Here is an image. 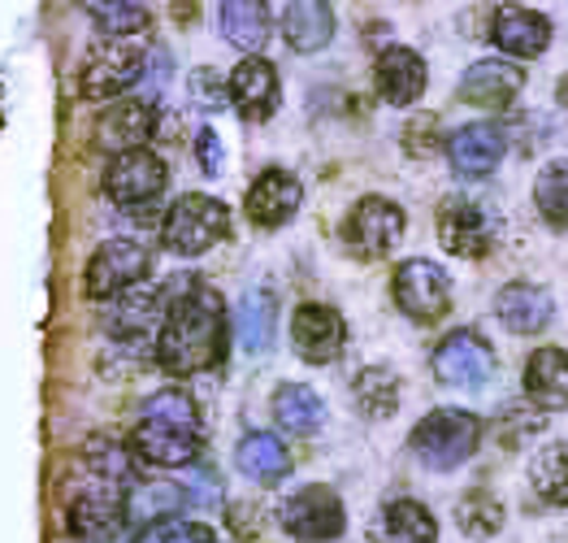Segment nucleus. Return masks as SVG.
<instances>
[{"instance_id":"f257e3e1","label":"nucleus","mask_w":568,"mask_h":543,"mask_svg":"<svg viewBox=\"0 0 568 543\" xmlns=\"http://www.w3.org/2000/svg\"><path fill=\"white\" fill-rule=\"evenodd\" d=\"M226 352V309L222 296L187 279L165 304V322L156 331V365L165 374H200L217 365Z\"/></svg>"},{"instance_id":"f03ea898","label":"nucleus","mask_w":568,"mask_h":543,"mask_svg":"<svg viewBox=\"0 0 568 543\" xmlns=\"http://www.w3.org/2000/svg\"><path fill=\"white\" fill-rule=\"evenodd\" d=\"M88 479L74 487L65 526L83 543H109L126 531L131 517V461L118 444H88Z\"/></svg>"},{"instance_id":"7ed1b4c3","label":"nucleus","mask_w":568,"mask_h":543,"mask_svg":"<svg viewBox=\"0 0 568 543\" xmlns=\"http://www.w3.org/2000/svg\"><path fill=\"white\" fill-rule=\"evenodd\" d=\"M200 444H204V426H200V409H195V400L187 392L161 388L156 395H148L143 422L131 435V452L140 461L161 465V470L191 465Z\"/></svg>"},{"instance_id":"20e7f679","label":"nucleus","mask_w":568,"mask_h":543,"mask_svg":"<svg viewBox=\"0 0 568 543\" xmlns=\"http://www.w3.org/2000/svg\"><path fill=\"white\" fill-rule=\"evenodd\" d=\"M143 70H148V49L140 36H100L79 66V92L88 100H109L126 92Z\"/></svg>"},{"instance_id":"39448f33","label":"nucleus","mask_w":568,"mask_h":543,"mask_svg":"<svg viewBox=\"0 0 568 543\" xmlns=\"http://www.w3.org/2000/svg\"><path fill=\"white\" fill-rule=\"evenodd\" d=\"M226 235H231V209L222 200L200 197V192L174 200L161 222V244L179 257H200L213 244H222Z\"/></svg>"},{"instance_id":"423d86ee","label":"nucleus","mask_w":568,"mask_h":543,"mask_svg":"<svg viewBox=\"0 0 568 543\" xmlns=\"http://www.w3.org/2000/svg\"><path fill=\"white\" fill-rule=\"evenodd\" d=\"M477 440H481V422L465 409H434L429 418H422V426L413 431V456L426 465V470H456L465 465L477 452Z\"/></svg>"},{"instance_id":"0eeeda50","label":"nucleus","mask_w":568,"mask_h":543,"mask_svg":"<svg viewBox=\"0 0 568 543\" xmlns=\"http://www.w3.org/2000/svg\"><path fill=\"white\" fill-rule=\"evenodd\" d=\"M165 183H170L165 161L152 149L113 157V165H109V174H104V192H109V200H113L118 209H126V213H148V209L161 200Z\"/></svg>"},{"instance_id":"6e6552de","label":"nucleus","mask_w":568,"mask_h":543,"mask_svg":"<svg viewBox=\"0 0 568 543\" xmlns=\"http://www.w3.org/2000/svg\"><path fill=\"white\" fill-rule=\"evenodd\" d=\"M148 265H152V257H148V248L140 240H109V244H100L92 252L83 288H88L92 300H118L140 288Z\"/></svg>"},{"instance_id":"1a4fd4ad","label":"nucleus","mask_w":568,"mask_h":543,"mask_svg":"<svg viewBox=\"0 0 568 543\" xmlns=\"http://www.w3.org/2000/svg\"><path fill=\"white\" fill-rule=\"evenodd\" d=\"M404 235V209L386 197H365L356 200V209L343 222V240L352 248V257L361 261H378Z\"/></svg>"},{"instance_id":"9d476101","label":"nucleus","mask_w":568,"mask_h":543,"mask_svg":"<svg viewBox=\"0 0 568 543\" xmlns=\"http://www.w3.org/2000/svg\"><path fill=\"white\" fill-rule=\"evenodd\" d=\"M390 292H395V304L413 322H438L452 309V283H447V274L434 261H426V257L404 261L395 270V279H390Z\"/></svg>"},{"instance_id":"9b49d317","label":"nucleus","mask_w":568,"mask_h":543,"mask_svg":"<svg viewBox=\"0 0 568 543\" xmlns=\"http://www.w3.org/2000/svg\"><path fill=\"white\" fill-rule=\"evenodd\" d=\"M283 531L304 543H326L343 535V500L331 487H304L283 504Z\"/></svg>"},{"instance_id":"f8f14e48","label":"nucleus","mask_w":568,"mask_h":543,"mask_svg":"<svg viewBox=\"0 0 568 543\" xmlns=\"http://www.w3.org/2000/svg\"><path fill=\"white\" fill-rule=\"evenodd\" d=\"M490 370H495V356H490V348L477 331H452L443 344L434 348V374L447 388H469L474 392L490 379Z\"/></svg>"},{"instance_id":"ddd939ff","label":"nucleus","mask_w":568,"mask_h":543,"mask_svg":"<svg viewBox=\"0 0 568 543\" xmlns=\"http://www.w3.org/2000/svg\"><path fill=\"white\" fill-rule=\"evenodd\" d=\"M434 227H438L443 248L456 252V257H481V252H490V244H495V218L481 204H474V200H460V197L443 200Z\"/></svg>"},{"instance_id":"4468645a","label":"nucleus","mask_w":568,"mask_h":543,"mask_svg":"<svg viewBox=\"0 0 568 543\" xmlns=\"http://www.w3.org/2000/svg\"><path fill=\"white\" fill-rule=\"evenodd\" d=\"M291 344L308 365H331L347 344V322L331 304H300L291 318Z\"/></svg>"},{"instance_id":"2eb2a0df","label":"nucleus","mask_w":568,"mask_h":543,"mask_svg":"<svg viewBox=\"0 0 568 543\" xmlns=\"http://www.w3.org/2000/svg\"><path fill=\"white\" fill-rule=\"evenodd\" d=\"M156 131V109L152 100H113L100 118H95V140L109 152H140Z\"/></svg>"},{"instance_id":"dca6fc26","label":"nucleus","mask_w":568,"mask_h":543,"mask_svg":"<svg viewBox=\"0 0 568 543\" xmlns=\"http://www.w3.org/2000/svg\"><path fill=\"white\" fill-rule=\"evenodd\" d=\"M278 97H283V88H278V70H274L270 61L243 57L235 70H231V100H235V109L247 122L274 118Z\"/></svg>"},{"instance_id":"f3484780","label":"nucleus","mask_w":568,"mask_h":543,"mask_svg":"<svg viewBox=\"0 0 568 543\" xmlns=\"http://www.w3.org/2000/svg\"><path fill=\"white\" fill-rule=\"evenodd\" d=\"M300 200H304V188H300V179L295 174H286V170H265L252 188H247V218L256 222V227H283L295 218V209H300Z\"/></svg>"},{"instance_id":"a211bd4d","label":"nucleus","mask_w":568,"mask_h":543,"mask_svg":"<svg viewBox=\"0 0 568 543\" xmlns=\"http://www.w3.org/2000/svg\"><path fill=\"white\" fill-rule=\"evenodd\" d=\"M504 149H508V140H504V131H499L495 122H474V127H465V131L452 135L447 157H452L456 174H465V179H486V174L499 165Z\"/></svg>"},{"instance_id":"6ab92c4d","label":"nucleus","mask_w":568,"mask_h":543,"mask_svg":"<svg viewBox=\"0 0 568 543\" xmlns=\"http://www.w3.org/2000/svg\"><path fill=\"white\" fill-rule=\"evenodd\" d=\"M369 543H438V522L417 500H390L369 526Z\"/></svg>"},{"instance_id":"aec40b11","label":"nucleus","mask_w":568,"mask_h":543,"mask_svg":"<svg viewBox=\"0 0 568 543\" xmlns=\"http://www.w3.org/2000/svg\"><path fill=\"white\" fill-rule=\"evenodd\" d=\"M495 44L513 57H538L551 44V22L534 9H521V4H508L495 13V27H490Z\"/></svg>"},{"instance_id":"412c9836","label":"nucleus","mask_w":568,"mask_h":543,"mask_svg":"<svg viewBox=\"0 0 568 543\" xmlns=\"http://www.w3.org/2000/svg\"><path fill=\"white\" fill-rule=\"evenodd\" d=\"M525 395L547 409V413H560L568 409V352L560 348H538L525 365Z\"/></svg>"},{"instance_id":"4be33fe9","label":"nucleus","mask_w":568,"mask_h":543,"mask_svg":"<svg viewBox=\"0 0 568 543\" xmlns=\"http://www.w3.org/2000/svg\"><path fill=\"white\" fill-rule=\"evenodd\" d=\"M378 92L390 104H417L426 92V61L404 44L386 49L378 57Z\"/></svg>"},{"instance_id":"5701e85b","label":"nucleus","mask_w":568,"mask_h":543,"mask_svg":"<svg viewBox=\"0 0 568 543\" xmlns=\"http://www.w3.org/2000/svg\"><path fill=\"white\" fill-rule=\"evenodd\" d=\"M525 74L508 61H477L465 70L460 79V100L465 104H486V109H499L521 92Z\"/></svg>"},{"instance_id":"b1692460","label":"nucleus","mask_w":568,"mask_h":543,"mask_svg":"<svg viewBox=\"0 0 568 543\" xmlns=\"http://www.w3.org/2000/svg\"><path fill=\"white\" fill-rule=\"evenodd\" d=\"M551 309H556L551 296L542 288H534V283H513V288H504L495 296V313L513 335H538L551 322Z\"/></svg>"},{"instance_id":"393cba45","label":"nucleus","mask_w":568,"mask_h":543,"mask_svg":"<svg viewBox=\"0 0 568 543\" xmlns=\"http://www.w3.org/2000/svg\"><path fill=\"white\" fill-rule=\"evenodd\" d=\"M283 36L295 52H317L331 44L334 9L322 0H295L283 9Z\"/></svg>"},{"instance_id":"a878e982","label":"nucleus","mask_w":568,"mask_h":543,"mask_svg":"<svg viewBox=\"0 0 568 543\" xmlns=\"http://www.w3.org/2000/svg\"><path fill=\"white\" fill-rule=\"evenodd\" d=\"M239 470L252 479V483H283L286 474H291V452L283 448L278 435H270V431H252V435H243V444H239Z\"/></svg>"},{"instance_id":"bb28decb","label":"nucleus","mask_w":568,"mask_h":543,"mask_svg":"<svg viewBox=\"0 0 568 543\" xmlns=\"http://www.w3.org/2000/svg\"><path fill=\"white\" fill-rule=\"evenodd\" d=\"M274 418L291 435H317L322 422H326V404H322V395L313 392V388H304V383H283L274 392Z\"/></svg>"},{"instance_id":"cd10ccee","label":"nucleus","mask_w":568,"mask_h":543,"mask_svg":"<svg viewBox=\"0 0 568 543\" xmlns=\"http://www.w3.org/2000/svg\"><path fill=\"white\" fill-rule=\"evenodd\" d=\"M222 31L243 52H261L270 40V9L261 0H226L222 4Z\"/></svg>"},{"instance_id":"c85d7f7f","label":"nucleus","mask_w":568,"mask_h":543,"mask_svg":"<svg viewBox=\"0 0 568 543\" xmlns=\"http://www.w3.org/2000/svg\"><path fill=\"white\" fill-rule=\"evenodd\" d=\"M235 331H239V344L247 352H265L274 344V296L270 292H247L239 300V313H235Z\"/></svg>"},{"instance_id":"c756f323","label":"nucleus","mask_w":568,"mask_h":543,"mask_svg":"<svg viewBox=\"0 0 568 543\" xmlns=\"http://www.w3.org/2000/svg\"><path fill=\"white\" fill-rule=\"evenodd\" d=\"M352 395H356V409L365 418H390L399 409V379L386 365H369V370L356 374Z\"/></svg>"},{"instance_id":"7c9ffc66","label":"nucleus","mask_w":568,"mask_h":543,"mask_svg":"<svg viewBox=\"0 0 568 543\" xmlns=\"http://www.w3.org/2000/svg\"><path fill=\"white\" fill-rule=\"evenodd\" d=\"M529 483L534 492L542 495L547 504H568V444L542 448L534 461H529Z\"/></svg>"},{"instance_id":"2f4dec72","label":"nucleus","mask_w":568,"mask_h":543,"mask_svg":"<svg viewBox=\"0 0 568 543\" xmlns=\"http://www.w3.org/2000/svg\"><path fill=\"white\" fill-rule=\"evenodd\" d=\"M456 522H460V531H465L469 540H490V535H499V526H504V504H499L495 495L474 492L456 504Z\"/></svg>"},{"instance_id":"473e14b6","label":"nucleus","mask_w":568,"mask_h":543,"mask_svg":"<svg viewBox=\"0 0 568 543\" xmlns=\"http://www.w3.org/2000/svg\"><path fill=\"white\" fill-rule=\"evenodd\" d=\"M534 200H538V209H542V218H547L551 227H568V161L542 165Z\"/></svg>"},{"instance_id":"72a5a7b5","label":"nucleus","mask_w":568,"mask_h":543,"mask_svg":"<svg viewBox=\"0 0 568 543\" xmlns=\"http://www.w3.org/2000/svg\"><path fill=\"white\" fill-rule=\"evenodd\" d=\"M88 18L100 27V36H140L148 27V9L143 4H88Z\"/></svg>"},{"instance_id":"f704fd0d","label":"nucleus","mask_w":568,"mask_h":543,"mask_svg":"<svg viewBox=\"0 0 568 543\" xmlns=\"http://www.w3.org/2000/svg\"><path fill=\"white\" fill-rule=\"evenodd\" d=\"M222 97H231V83H222L213 70H195L191 74V100L200 109H222Z\"/></svg>"},{"instance_id":"c9c22d12","label":"nucleus","mask_w":568,"mask_h":543,"mask_svg":"<svg viewBox=\"0 0 568 543\" xmlns=\"http://www.w3.org/2000/svg\"><path fill=\"white\" fill-rule=\"evenodd\" d=\"M143 543H213V531L200 526V522H170V526L148 531Z\"/></svg>"},{"instance_id":"e433bc0d","label":"nucleus","mask_w":568,"mask_h":543,"mask_svg":"<svg viewBox=\"0 0 568 543\" xmlns=\"http://www.w3.org/2000/svg\"><path fill=\"white\" fill-rule=\"evenodd\" d=\"M429 135H438V118L422 113L417 122H408V131H404L408 152H413V157H429V152H434V140H429Z\"/></svg>"},{"instance_id":"4c0bfd02","label":"nucleus","mask_w":568,"mask_h":543,"mask_svg":"<svg viewBox=\"0 0 568 543\" xmlns=\"http://www.w3.org/2000/svg\"><path fill=\"white\" fill-rule=\"evenodd\" d=\"M195 152H200L204 174H217V170H222V144H217L213 131H200V135H195Z\"/></svg>"},{"instance_id":"58836bf2","label":"nucleus","mask_w":568,"mask_h":543,"mask_svg":"<svg viewBox=\"0 0 568 543\" xmlns=\"http://www.w3.org/2000/svg\"><path fill=\"white\" fill-rule=\"evenodd\" d=\"M560 100H565V104H568V79H565V83H560Z\"/></svg>"}]
</instances>
